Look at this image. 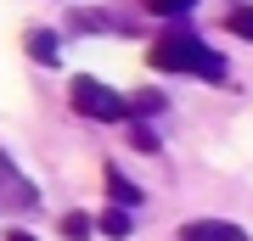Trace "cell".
<instances>
[{"label": "cell", "mask_w": 253, "mask_h": 241, "mask_svg": "<svg viewBox=\"0 0 253 241\" xmlns=\"http://www.w3.org/2000/svg\"><path fill=\"white\" fill-rule=\"evenodd\" d=\"M180 241H248V230L225 224V219H191V224H180Z\"/></svg>", "instance_id": "cell-3"}, {"label": "cell", "mask_w": 253, "mask_h": 241, "mask_svg": "<svg viewBox=\"0 0 253 241\" xmlns=\"http://www.w3.org/2000/svg\"><path fill=\"white\" fill-rule=\"evenodd\" d=\"M225 28H231L236 39H248V45H253V0H242V6H231V11H225Z\"/></svg>", "instance_id": "cell-6"}, {"label": "cell", "mask_w": 253, "mask_h": 241, "mask_svg": "<svg viewBox=\"0 0 253 241\" xmlns=\"http://www.w3.org/2000/svg\"><path fill=\"white\" fill-rule=\"evenodd\" d=\"M68 101H73V112L101 118V124H113V118H129V96L107 90L101 79H73V84H68Z\"/></svg>", "instance_id": "cell-2"}, {"label": "cell", "mask_w": 253, "mask_h": 241, "mask_svg": "<svg viewBox=\"0 0 253 241\" xmlns=\"http://www.w3.org/2000/svg\"><path fill=\"white\" fill-rule=\"evenodd\" d=\"M90 230H96V219H90V213H68V219H62V236H68V241H84Z\"/></svg>", "instance_id": "cell-9"}, {"label": "cell", "mask_w": 253, "mask_h": 241, "mask_svg": "<svg viewBox=\"0 0 253 241\" xmlns=\"http://www.w3.org/2000/svg\"><path fill=\"white\" fill-rule=\"evenodd\" d=\"M96 230H101V236H118V241H124V236H129V207H107V213L96 219Z\"/></svg>", "instance_id": "cell-8"}, {"label": "cell", "mask_w": 253, "mask_h": 241, "mask_svg": "<svg viewBox=\"0 0 253 241\" xmlns=\"http://www.w3.org/2000/svg\"><path fill=\"white\" fill-rule=\"evenodd\" d=\"M129 146H135V152H158V135L146 124H129Z\"/></svg>", "instance_id": "cell-10"}, {"label": "cell", "mask_w": 253, "mask_h": 241, "mask_svg": "<svg viewBox=\"0 0 253 241\" xmlns=\"http://www.w3.org/2000/svg\"><path fill=\"white\" fill-rule=\"evenodd\" d=\"M146 6H152V11H163V17H174V11H186L191 0H146Z\"/></svg>", "instance_id": "cell-11"}, {"label": "cell", "mask_w": 253, "mask_h": 241, "mask_svg": "<svg viewBox=\"0 0 253 241\" xmlns=\"http://www.w3.org/2000/svg\"><path fill=\"white\" fill-rule=\"evenodd\" d=\"M163 107H169V101H163L158 90H135V96H129V118H158Z\"/></svg>", "instance_id": "cell-7"}, {"label": "cell", "mask_w": 253, "mask_h": 241, "mask_svg": "<svg viewBox=\"0 0 253 241\" xmlns=\"http://www.w3.org/2000/svg\"><path fill=\"white\" fill-rule=\"evenodd\" d=\"M6 241H34V236H28V230H6Z\"/></svg>", "instance_id": "cell-12"}, {"label": "cell", "mask_w": 253, "mask_h": 241, "mask_svg": "<svg viewBox=\"0 0 253 241\" xmlns=\"http://www.w3.org/2000/svg\"><path fill=\"white\" fill-rule=\"evenodd\" d=\"M23 51L28 56H34V62H56V34H51V28H28V34H23Z\"/></svg>", "instance_id": "cell-5"}, {"label": "cell", "mask_w": 253, "mask_h": 241, "mask_svg": "<svg viewBox=\"0 0 253 241\" xmlns=\"http://www.w3.org/2000/svg\"><path fill=\"white\" fill-rule=\"evenodd\" d=\"M146 62H152L158 73H197V79H208V84L225 79V56L208 51L186 23L180 28H163V34L152 39V51H146Z\"/></svg>", "instance_id": "cell-1"}, {"label": "cell", "mask_w": 253, "mask_h": 241, "mask_svg": "<svg viewBox=\"0 0 253 241\" xmlns=\"http://www.w3.org/2000/svg\"><path fill=\"white\" fill-rule=\"evenodd\" d=\"M107 197H113V207H141V197H146V191H141V185H129V179L107 163Z\"/></svg>", "instance_id": "cell-4"}]
</instances>
